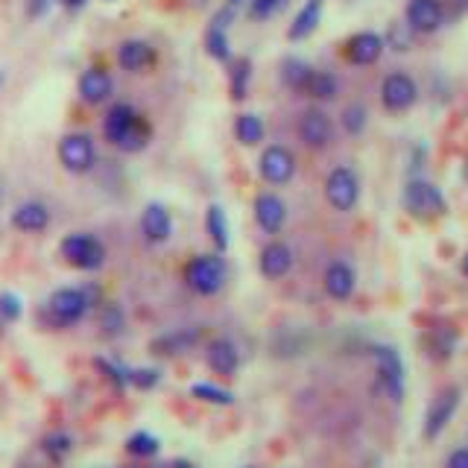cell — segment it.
Instances as JSON below:
<instances>
[{"label":"cell","mask_w":468,"mask_h":468,"mask_svg":"<svg viewBox=\"0 0 468 468\" xmlns=\"http://www.w3.org/2000/svg\"><path fill=\"white\" fill-rule=\"evenodd\" d=\"M384 48H387L384 36H378V33H357V36L348 38L346 56H348L351 65H375L378 58H380V53H384Z\"/></svg>","instance_id":"19"},{"label":"cell","mask_w":468,"mask_h":468,"mask_svg":"<svg viewBox=\"0 0 468 468\" xmlns=\"http://www.w3.org/2000/svg\"><path fill=\"white\" fill-rule=\"evenodd\" d=\"M12 226L24 234H38L50 226V208L38 199H27L12 211Z\"/></svg>","instance_id":"20"},{"label":"cell","mask_w":468,"mask_h":468,"mask_svg":"<svg viewBox=\"0 0 468 468\" xmlns=\"http://www.w3.org/2000/svg\"><path fill=\"white\" fill-rule=\"evenodd\" d=\"M258 270L263 278H270V282H278V278H284L290 270H292V249L282 240H272L261 249L258 255Z\"/></svg>","instance_id":"16"},{"label":"cell","mask_w":468,"mask_h":468,"mask_svg":"<svg viewBox=\"0 0 468 468\" xmlns=\"http://www.w3.org/2000/svg\"><path fill=\"white\" fill-rule=\"evenodd\" d=\"M314 77V68L304 62V58H284V65H282V80L290 85V88H296V91H304V85L307 80Z\"/></svg>","instance_id":"30"},{"label":"cell","mask_w":468,"mask_h":468,"mask_svg":"<svg viewBox=\"0 0 468 468\" xmlns=\"http://www.w3.org/2000/svg\"><path fill=\"white\" fill-rule=\"evenodd\" d=\"M463 275H465V278H468V255H465V258H463Z\"/></svg>","instance_id":"46"},{"label":"cell","mask_w":468,"mask_h":468,"mask_svg":"<svg viewBox=\"0 0 468 468\" xmlns=\"http://www.w3.org/2000/svg\"><path fill=\"white\" fill-rule=\"evenodd\" d=\"M102 135L112 146L123 153H141L153 138V126L144 114H138L129 102H114L102 121Z\"/></svg>","instance_id":"2"},{"label":"cell","mask_w":468,"mask_h":468,"mask_svg":"<svg viewBox=\"0 0 468 468\" xmlns=\"http://www.w3.org/2000/svg\"><path fill=\"white\" fill-rule=\"evenodd\" d=\"M197 340H199V331H173V334L158 336L153 343V351L155 355H182L190 346H197Z\"/></svg>","instance_id":"26"},{"label":"cell","mask_w":468,"mask_h":468,"mask_svg":"<svg viewBox=\"0 0 468 468\" xmlns=\"http://www.w3.org/2000/svg\"><path fill=\"white\" fill-rule=\"evenodd\" d=\"M419 100V85L407 73H389L380 85V102L389 112H407Z\"/></svg>","instance_id":"11"},{"label":"cell","mask_w":468,"mask_h":468,"mask_svg":"<svg viewBox=\"0 0 468 468\" xmlns=\"http://www.w3.org/2000/svg\"><path fill=\"white\" fill-rule=\"evenodd\" d=\"M123 325H126V316H123V311L114 302H106V304L100 307V328H102V334L117 336V334L123 331Z\"/></svg>","instance_id":"35"},{"label":"cell","mask_w":468,"mask_h":468,"mask_svg":"<svg viewBox=\"0 0 468 468\" xmlns=\"http://www.w3.org/2000/svg\"><path fill=\"white\" fill-rule=\"evenodd\" d=\"M428 348H431V357H433V360H448V357L453 355V348H457V331H453L451 325L436 328V331L431 334Z\"/></svg>","instance_id":"32"},{"label":"cell","mask_w":468,"mask_h":468,"mask_svg":"<svg viewBox=\"0 0 468 468\" xmlns=\"http://www.w3.org/2000/svg\"><path fill=\"white\" fill-rule=\"evenodd\" d=\"M336 88H340V82H336L334 73L314 70V77L307 80V85H304V94H311L314 100H334Z\"/></svg>","instance_id":"31"},{"label":"cell","mask_w":468,"mask_h":468,"mask_svg":"<svg viewBox=\"0 0 468 468\" xmlns=\"http://www.w3.org/2000/svg\"><path fill=\"white\" fill-rule=\"evenodd\" d=\"M255 223L267 231V234H278L287 223V205L282 202V197L275 194H261L255 199Z\"/></svg>","instance_id":"21"},{"label":"cell","mask_w":468,"mask_h":468,"mask_svg":"<svg viewBox=\"0 0 468 468\" xmlns=\"http://www.w3.org/2000/svg\"><path fill=\"white\" fill-rule=\"evenodd\" d=\"M102 292L97 287H58L41 304V322L53 331H68L94 311Z\"/></svg>","instance_id":"1"},{"label":"cell","mask_w":468,"mask_h":468,"mask_svg":"<svg viewBox=\"0 0 468 468\" xmlns=\"http://www.w3.org/2000/svg\"><path fill=\"white\" fill-rule=\"evenodd\" d=\"M322 284H325V292L336 302H346L355 296V287H357V272L348 267L346 261H334L328 263L325 270V278H322Z\"/></svg>","instance_id":"18"},{"label":"cell","mask_w":468,"mask_h":468,"mask_svg":"<svg viewBox=\"0 0 468 468\" xmlns=\"http://www.w3.org/2000/svg\"><path fill=\"white\" fill-rule=\"evenodd\" d=\"M126 384L138 392H150L161 384V369H155V366H135V369L126 372Z\"/></svg>","instance_id":"34"},{"label":"cell","mask_w":468,"mask_h":468,"mask_svg":"<svg viewBox=\"0 0 468 468\" xmlns=\"http://www.w3.org/2000/svg\"><path fill=\"white\" fill-rule=\"evenodd\" d=\"M258 170L270 185H287L292 176H296V155H292L287 146L272 144L261 153Z\"/></svg>","instance_id":"9"},{"label":"cell","mask_w":468,"mask_h":468,"mask_svg":"<svg viewBox=\"0 0 468 468\" xmlns=\"http://www.w3.org/2000/svg\"><path fill=\"white\" fill-rule=\"evenodd\" d=\"M94 366H97V369H100L102 375H106V380H112L114 389H126V387H129V384H126L129 366H121V363H114V360H109V357H97Z\"/></svg>","instance_id":"38"},{"label":"cell","mask_w":468,"mask_h":468,"mask_svg":"<svg viewBox=\"0 0 468 468\" xmlns=\"http://www.w3.org/2000/svg\"><path fill=\"white\" fill-rule=\"evenodd\" d=\"M325 199L334 211H351L360 199V182L351 167H334L325 179Z\"/></svg>","instance_id":"7"},{"label":"cell","mask_w":468,"mask_h":468,"mask_svg":"<svg viewBox=\"0 0 468 468\" xmlns=\"http://www.w3.org/2000/svg\"><path fill=\"white\" fill-rule=\"evenodd\" d=\"M231 4H240V0H231Z\"/></svg>","instance_id":"48"},{"label":"cell","mask_w":468,"mask_h":468,"mask_svg":"<svg viewBox=\"0 0 468 468\" xmlns=\"http://www.w3.org/2000/svg\"><path fill=\"white\" fill-rule=\"evenodd\" d=\"M343 126H346V132L348 135H360V132L366 129V109L363 106H348L346 112H343Z\"/></svg>","instance_id":"39"},{"label":"cell","mask_w":468,"mask_h":468,"mask_svg":"<svg viewBox=\"0 0 468 468\" xmlns=\"http://www.w3.org/2000/svg\"><path fill=\"white\" fill-rule=\"evenodd\" d=\"M319 18H322V0H307V4L302 6V12L296 15V21L290 24V33L287 36L292 41L307 38L319 27Z\"/></svg>","instance_id":"23"},{"label":"cell","mask_w":468,"mask_h":468,"mask_svg":"<svg viewBox=\"0 0 468 468\" xmlns=\"http://www.w3.org/2000/svg\"><path fill=\"white\" fill-rule=\"evenodd\" d=\"M234 138L246 146H255L263 141V121L258 114H240L238 121H234Z\"/></svg>","instance_id":"29"},{"label":"cell","mask_w":468,"mask_h":468,"mask_svg":"<svg viewBox=\"0 0 468 468\" xmlns=\"http://www.w3.org/2000/svg\"><path fill=\"white\" fill-rule=\"evenodd\" d=\"M372 357L378 366V380L384 392L389 395V401L401 404L404 401V387H407V375H404V360L392 346H375Z\"/></svg>","instance_id":"6"},{"label":"cell","mask_w":468,"mask_h":468,"mask_svg":"<svg viewBox=\"0 0 468 468\" xmlns=\"http://www.w3.org/2000/svg\"><path fill=\"white\" fill-rule=\"evenodd\" d=\"M141 234L146 243H167L173 238V219L161 202H150L141 211Z\"/></svg>","instance_id":"15"},{"label":"cell","mask_w":468,"mask_h":468,"mask_svg":"<svg viewBox=\"0 0 468 468\" xmlns=\"http://www.w3.org/2000/svg\"><path fill=\"white\" fill-rule=\"evenodd\" d=\"M284 6V0H252V18H270V15H275L278 9Z\"/></svg>","instance_id":"41"},{"label":"cell","mask_w":468,"mask_h":468,"mask_svg":"<svg viewBox=\"0 0 468 468\" xmlns=\"http://www.w3.org/2000/svg\"><path fill=\"white\" fill-rule=\"evenodd\" d=\"M190 399H197L202 404H214V407H231L234 392L211 384V380H199V384H190Z\"/></svg>","instance_id":"27"},{"label":"cell","mask_w":468,"mask_h":468,"mask_svg":"<svg viewBox=\"0 0 468 468\" xmlns=\"http://www.w3.org/2000/svg\"><path fill=\"white\" fill-rule=\"evenodd\" d=\"M50 6H53V0H24V9L29 18H44V15L50 12Z\"/></svg>","instance_id":"42"},{"label":"cell","mask_w":468,"mask_h":468,"mask_svg":"<svg viewBox=\"0 0 468 468\" xmlns=\"http://www.w3.org/2000/svg\"><path fill=\"white\" fill-rule=\"evenodd\" d=\"M249 77H252V62H249V58L234 62V68H231V97L234 100H243L249 94Z\"/></svg>","instance_id":"37"},{"label":"cell","mask_w":468,"mask_h":468,"mask_svg":"<svg viewBox=\"0 0 468 468\" xmlns=\"http://www.w3.org/2000/svg\"><path fill=\"white\" fill-rule=\"evenodd\" d=\"M410 38H413V29H410L407 24H395L389 29V41L395 50H410Z\"/></svg>","instance_id":"40"},{"label":"cell","mask_w":468,"mask_h":468,"mask_svg":"<svg viewBox=\"0 0 468 468\" xmlns=\"http://www.w3.org/2000/svg\"><path fill=\"white\" fill-rule=\"evenodd\" d=\"M58 161L62 167L73 176H85L91 173L97 165V146L94 138L88 132H70L62 141H58Z\"/></svg>","instance_id":"5"},{"label":"cell","mask_w":468,"mask_h":468,"mask_svg":"<svg viewBox=\"0 0 468 468\" xmlns=\"http://www.w3.org/2000/svg\"><path fill=\"white\" fill-rule=\"evenodd\" d=\"M24 316V302L18 292H0V325H15Z\"/></svg>","instance_id":"36"},{"label":"cell","mask_w":468,"mask_h":468,"mask_svg":"<svg viewBox=\"0 0 468 468\" xmlns=\"http://www.w3.org/2000/svg\"><path fill=\"white\" fill-rule=\"evenodd\" d=\"M205 363L208 369L219 378H234L240 369V351L229 336H217V340L208 343V351H205Z\"/></svg>","instance_id":"12"},{"label":"cell","mask_w":468,"mask_h":468,"mask_svg":"<svg viewBox=\"0 0 468 468\" xmlns=\"http://www.w3.org/2000/svg\"><path fill=\"white\" fill-rule=\"evenodd\" d=\"M161 468H197L194 463H187V460H173V463H165Z\"/></svg>","instance_id":"45"},{"label":"cell","mask_w":468,"mask_h":468,"mask_svg":"<svg viewBox=\"0 0 468 468\" xmlns=\"http://www.w3.org/2000/svg\"><path fill=\"white\" fill-rule=\"evenodd\" d=\"M331 135H334V126H331V117L325 112L307 109L299 117V138L304 141V146H311V150H322V146L331 144Z\"/></svg>","instance_id":"13"},{"label":"cell","mask_w":468,"mask_h":468,"mask_svg":"<svg viewBox=\"0 0 468 468\" xmlns=\"http://www.w3.org/2000/svg\"><path fill=\"white\" fill-rule=\"evenodd\" d=\"M126 453L135 460H153L161 453V439L150 431H135L126 439Z\"/></svg>","instance_id":"25"},{"label":"cell","mask_w":468,"mask_h":468,"mask_svg":"<svg viewBox=\"0 0 468 468\" xmlns=\"http://www.w3.org/2000/svg\"><path fill=\"white\" fill-rule=\"evenodd\" d=\"M155 58V50L150 41H141V38H129L117 48V62H121L123 70L129 73H141L144 68H150Z\"/></svg>","instance_id":"22"},{"label":"cell","mask_w":468,"mask_h":468,"mask_svg":"<svg viewBox=\"0 0 468 468\" xmlns=\"http://www.w3.org/2000/svg\"><path fill=\"white\" fill-rule=\"evenodd\" d=\"M460 395H463L460 387H448L436 395L431 410H428V416H424V436L428 439L442 436V431L451 424L453 413H457V407H460Z\"/></svg>","instance_id":"10"},{"label":"cell","mask_w":468,"mask_h":468,"mask_svg":"<svg viewBox=\"0 0 468 468\" xmlns=\"http://www.w3.org/2000/svg\"><path fill=\"white\" fill-rule=\"evenodd\" d=\"M185 282L197 296H217L219 290L229 282V267L219 255H197L194 261H187L185 267Z\"/></svg>","instance_id":"4"},{"label":"cell","mask_w":468,"mask_h":468,"mask_svg":"<svg viewBox=\"0 0 468 468\" xmlns=\"http://www.w3.org/2000/svg\"><path fill=\"white\" fill-rule=\"evenodd\" d=\"M112 94H114V80L109 70H102V68L82 70V77H80L82 102H88V106H100V102H106Z\"/></svg>","instance_id":"17"},{"label":"cell","mask_w":468,"mask_h":468,"mask_svg":"<svg viewBox=\"0 0 468 468\" xmlns=\"http://www.w3.org/2000/svg\"><path fill=\"white\" fill-rule=\"evenodd\" d=\"M445 21V9L439 0H410L407 4V27L413 33H436Z\"/></svg>","instance_id":"14"},{"label":"cell","mask_w":468,"mask_h":468,"mask_svg":"<svg viewBox=\"0 0 468 468\" xmlns=\"http://www.w3.org/2000/svg\"><path fill=\"white\" fill-rule=\"evenodd\" d=\"M0 85H4V73H0Z\"/></svg>","instance_id":"47"},{"label":"cell","mask_w":468,"mask_h":468,"mask_svg":"<svg viewBox=\"0 0 468 468\" xmlns=\"http://www.w3.org/2000/svg\"><path fill=\"white\" fill-rule=\"evenodd\" d=\"M205 229H208V238L214 240L217 252H226L229 249V217L219 205H211L208 214H205Z\"/></svg>","instance_id":"28"},{"label":"cell","mask_w":468,"mask_h":468,"mask_svg":"<svg viewBox=\"0 0 468 468\" xmlns=\"http://www.w3.org/2000/svg\"><path fill=\"white\" fill-rule=\"evenodd\" d=\"M58 255H62L65 263L73 270L97 272L102 270V263H106V246L88 231H70L68 238H62V243H58Z\"/></svg>","instance_id":"3"},{"label":"cell","mask_w":468,"mask_h":468,"mask_svg":"<svg viewBox=\"0 0 468 468\" xmlns=\"http://www.w3.org/2000/svg\"><path fill=\"white\" fill-rule=\"evenodd\" d=\"M445 468H468V448L451 451V457L445 460Z\"/></svg>","instance_id":"43"},{"label":"cell","mask_w":468,"mask_h":468,"mask_svg":"<svg viewBox=\"0 0 468 468\" xmlns=\"http://www.w3.org/2000/svg\"><path fill=\"white\" fill-rule=\"evenodd\" d=\"M41 451L44 457H48L50 463H65L70 453H73V436L68 431H50L48 436L41 439Z\"/></svg>","instance_id":"24"},{"label":"cell","mask_w":468,"mask_h":468,"mask_svg":"<svg viewBox=\"0 0 468 468\" xmlns=\"http://www.w3.org/2000/svg\"><path fill=\"white\" fill-rule=\"evenodd\" d=\"M58 4H62L68 12H80V9H85L88 0H58Z\"/></svg>","instance_id":"44"},{"label":"cell","mask_w":468,"mask_h":468,"mask_svg":"<svg viewBox=\"0 0 468 468\" xmlns=\"http://www.w3.org/2000/svg\"><path fill=\"white\" fill-rule=\"evenodd\" d=\"M404 205L407 211L419 219H433L439 214H445V197L439 194V187L431 182H410L404 190Z\"/></svg>","instance_id":"8"},{"label":"cell","mask_w":468,"mask_h":468,"mask_svg":"<svg viewBox=\"0 0 468 468\" xmlns=\"http://www.w3.org/2000/svg\"><path fill=\"white\" fill-rule=\"evenodd\" d=\"M205 50H208L211 58L217 62H229L231 58V44H229V36L223 27H208V33H205Z\"/></svg>","instance_id":"33"}]
</instances>
